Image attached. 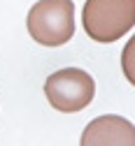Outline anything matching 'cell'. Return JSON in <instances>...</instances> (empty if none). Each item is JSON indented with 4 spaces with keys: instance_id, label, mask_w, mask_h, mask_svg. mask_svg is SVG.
<instances>
[{
    "instance_id": "3",
    "label": "cell",
    "mask_w": 135,
    "mask_h": 146,
    "mask_svg": "<svg viewBox=\"0 0 135 146\" xmlns=\"http://www.w3.org/2000/svg\"><path fill=\"white\" fill-rule=\"evenodd\" d=\"M44 95L49 104L58 111L72 114L86 109L95 95V81L89 72L79 67L56 70L44 81Z\"/></svg>"
},
{
    "instance_id": "4",
    "label": "cell",
    "mask_w": 135,
    "mask_h": 146,
    "mask_svg": "<svg viewBox=\"0 0 135 146\" xmlns=\"http://www.w3.org/2000/svg\"><path fill=\"white\" fill-rule=\"evenodd\" d=\"M79 146H135V125L124 116H98L84 127Z\"/></svg>"
},
{
    "instance_id": "5",
    "label": "cell",
    "mask_w": 135,
    "mask_h": 146,
    "mask_svg": "<svg viewBox=\"0 0 135 146\" xmlns=\"http://www.w3.org/2000/svg\"><path fill=\"white\" fill-rule=\"evenodd\" d=\"M133 49H135V40H130V42L126 44V49H124V72H126V77H128L130 84L135 81V77H133V67H130V53H133Z\"/></svg>"
},
{
    "instance_id": "2",
    "label": "cell",
    "mask_w": 135,
    "mask_h": 146,
    "mask_svg": "<svg viewBox=\"0 0 135 146\" xmlns=\"http://www.w3.org/2000/svg\"><path fill=\"white\" fill-rule=\"evenodd\" d=\"M30 37L42 46H61L75 35L72 0H37L26 19Z\"/></svg>"
},
{
    "instance_id": "1",
    "label": "cell",
    "mask_w": 135,
    "mask_h": 146,
    "mask_svg": "<svg viewBox=\"0 0 135 146\" xmlns=\"http://www.w3.org/2000/svg\"><path fill=\"white\" fill-rule=\"evenodd\" d=\"M82 26L100 44L117 42L135 26V0H86Z\"/></svg>"
}]
</instances>
